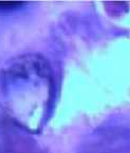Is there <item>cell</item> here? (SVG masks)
<instances>
[{
    "label": "cell",
    "mask_w": 130,
    "mask_h": 153,
    "mask_svg": "<svg viewBox=\"0 0 130 153\" xmlns=\"http://www.w3.org/2000/svg\"><path fill=\"white\" fill-rule=\"evenodd\" d=\"M0 82L13 116L30 130L38 128L51 98V76L46 61L34 55L21 57L3 71Z\"/></svg>",
    "instance_id": "1"
}]
</instances>
